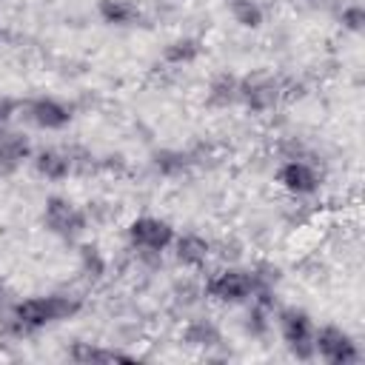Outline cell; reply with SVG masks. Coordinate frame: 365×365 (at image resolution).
I'll use <instances>...</instances> for the list:
<instances>
[{
	"label": "cell",
	"instance_id": "6da1fadb",
	"mask_svg": "<svg viewBox=\"0 0 365 365\" xmlns=\"http://www.w3.org/2000/svg\"><path fill=\"white\" fill-rule=\"evenodd\" d=\"M77 311H80V299L77 297H63V294L34 297V299L14 302L11 317H9V328H11V334H29V331H37V328H43L48 322L68 319Z\"/></svg>",
	"mask_w": 365,
	"mask_h": 365
},
{
	"label": "cell",
	"instance_id": "7a4b0ae2",
	"mask_svg": "<svg viewBox=\"0 0 365 365\" xmlns=\"http://www.w3.org/2000/svg\"><path fill=\"white\" fill-rule=\"evenodd\" d=\"M205 294L211 299H220V302H245V299H254L257 282H254V274L251 271L225 268V271L214 274L205 282Z\"/></svg>",
	"mask_w": 365,
	"mask_h": 365
},
{
	"label": "cell",
	"instance_id": "3957f363",
	"mask_svg": "<svg viewBox=\"0 0 365 365\" xmlns=\"http://www.w3.org/2000/svg\"><path fill=\"white\" fill-rule=\"evenodd\" d=\"M279 331L285 345L299 356V359H311L314 356V322L305 311L297 308H285L279 311Z\"/></svg>",
	"mask_w": 365,
	"mask_h": 365
},
{
	"label": "cell",
	"instance_id": "277c9868",
	"mask_svg": "<svg viewBox=\"0 0 365 365\" xmlns=\"http://www.w3.org/2000/svg\"><path fill=\"white\" fill-rule=\"evenodd\" d=\"M128 240L134 245L137 254H163L171 240H174V231L165 220H157V217H140L131 222L128 228Z\"/></svg>",
	"mask_w": 365,
	"mask_h": 365
},
{
	"label": "cell",
	"instance_id": "5b68a950",
	"mask_svg": "<svg viewBox=\"0 0 365 365\" xmlns=\"http://www.w3.org/2000/svg\"><path fill=\"white\" fill-rule=\"evenodd\" d=\"M43 222H46L48 231L63 234V237H77V234L86 231V214H83L74 202H68V200H63V197H51V200L46 202Z\"/></svg>",
	"mask_w": 365,
	"mask_h": 365
},
{
	"label": "cell",
	"instance_id": "8992f818",
	"mask_svg": "<svg viewBox=\"0 0 365 365\" xmlns=\"http://www.w3.org/2000/svg\"><path fill=\"white\" fill-rule=\"evenodd\" d=\"M314 354L328 359V362H354L356 359V345L342 328L322 325L319 331H314Z\"/></svg>",
	"mask_w": 365,
	"mask_h": 365
},
{
	"label": "cell",
	"instance_id": "52a82bcc",
	"mask_svg": "<svg viewBox=\"0 0 365 365\" xmlns=\"http://www.w3.org/2000/svg\"><path fill=\"white\" fill-rule=\"evenodd\" d=\"M240 97H242L251 108L268 111V108H274V106L279 103L282 86H279L274 77H268V74H254V77H248V80L240 83Z\"/></svg>",
	"mask_w": 365,
	"mask_h": 365
},
{
	"label": "cell",
	"instance_id": "ba28073f",
	"mask_svg": "<svg viewBox=\"0 0 365 365\" xmlns=\"http://www.w3.org/2000/svg\"><path fill=\"white\" fill-rule=\"evenodd\" d=\"M277 180H279V185H282L288 194H294V197L314 194L317 185H319V177H317L314 165H308L305 160H297V157L288 160V163L277 171Z\"/></svg>",
	"mask_w": 365,
	"mask_h": 365
},
{
	"label": "cell",
	"instance_id": "9c48e42d",
	"mask_svg": "<svg viewBox=\"0 0 365 365\" xmlns=\"http://www.w3.org/2000/svg\"><path fill=\"white\" fill-rule=\"evenodd\" d=\"M26 114H29V120H31L37 128H46V131H57V128H63V125L68 123V117H71L68 108H66L63 103L48 100V97L29 103V106H26Z\"/></svg>",
	"mask_w": 365,
	"mask_h": 365
},
{
	"label": "cell",
	"instance_id": "30bf717a",
	"mask_svg": "<svg viewBox=\"0 0 365 365\" xmlns=\"http://www.w3.org/2000/svg\"><path fill=\"white\" fill-rule=\"evenodd\" d=\"M171 248H174V259L185 268H200L208 254H211V245L197 237V234H182V237H174L171 240Z\"/></svg>",
	"mask_w": 365,
	"mask_h": 365
},
{
	"label": "cell",
	"instance_id": "8fae6325",
	"mask_svg": "<svg viewBox=\"0 0 365 365\" xmlns=\"http://www.w3.org/2000/svg\"><path fill=\"white\" fill-rule=\"evenodd\" d=\"M34 168L40 177L46 180H63L68 171H71V157L68 154H60V151H40L34 157Z\"/></svg>",
	"mask_w": 365,
	"mask_h": 365
},
{
	"label": "cell",
	"instance_id": "7c38bea8",
	"mask_svg": "<svg viewBox=\"0 0 365 365\" xmlns=\"http://www.w3.org/2000/svg\"><path fill=\"white\" fill-rule=\"evenodd\" d=\"M29 157V140L26 134H0V168H14L20 160Z\"/></svg>",
	"mask_w": 365,
	"mask_h": 365
},
{
	"label": "cell",
	"instance_id": "4fadbf2b",
	"mask_svg": "<svg viewBox=\"0 0 365 365\" xmlns=\"http://www.w3.org/2000/svg\"><path fill=\"white\" fill-rule=\"evenodd\" d=\"M100 14L106 23H114V26H128L131 20L140 17V11L128 0H100Z\"/></svg>",
	"mask_w": 365,
	"mask_h": 365
},
{
	"label": "cell",
	"instance_id": "5bb4252c",
	"mask_svg": "<svg viewBox=\"0 0 365 365\" xmlns=\"http://www.w3.org/2000/svg\"><path fill=\"white\" fill-rule=\"evenodd\" d=\"M185 339H188L191 345H202V348H208V345L220 342V331H217V325L208 322V319H194V322L185 328Z\"/></svg>",
	"mask_w": 365,
	"mask_h": 365
},
{
	"label": "cell",
	"instance_id": "9a60e30c",
	"mask_svg": "<svg viewBox=\"0 0 365 365\" xmlns=\"http://www.w3.org/2000/svg\"><path fill=\"white\" fill-rule=\"evenodd\" d=\"M237 97H240V80H234V77H228V74H222V77L214 80V86H211V103L228 106V103H234Z\"/></svg>",
	"mask_w": 365,
	"mask_h": 365
},
{
	"label": "cell",
	"instance_id": "2e32d148",
	"mask_svg": "<svg viewBox=\"0 0 365 365\" xmlns=\"http://www.w3.org/2000/svg\"><path fill=\"white\" fill-rule=\"evenodd\" d=\"M197 54H200V46H197L194 40H177V43L168 46L165 60H168V63H188V60H194Z\"/></svg>",
	"mask_w": 365,
	"mask_h": 365
},
{
	"label": "cell",
	"instance_id": "e0dca14e",
	"mask_svg": "<svg viewBox=\"0 0 365 365\" xmlns=\"http://www.w3.org/2000/svg\"><path fill=\"white\" fill-rule=\"evenodd\" d=\"M80 271L86 274V277H91V279H97L103 271H106V259L97 254V248H83L80 251Z\"/></svg>",
	"mask_w": 365,
	"mask_h": 365
},
{
	"label": "cell",
	"instance_id": "ac0fdd59",
	"mask_svg": "<svg viewBox=\"0 0 365 365\" xmlns=\"http://www.w3.org/2000/svg\"><path fill=\"white\" fill-rule=\"evenodd\" d=\"M231 9H234V17H237L242 26H259V20H262V11H259V6H257L254 0H240V3H234Z\"/></svg>",
	"mask_w": 365,
	"mask_h": 365
},
{
	"label": "cell",
	"instance_id": "d6986e66",
	"mask_svg": "<svg viewBox=\"0 0 365 365\" xmlns=\"http://www.w3.org/2000/svg\"><path fill=\"white\" fill-rule=\"evenodd\" d=\"M157 168L163 171V174H174V171H180L182 165H185V157L180 154V151H163V154H157Z\"/></svg>",
	"mask_w": 365,
	"mask_h": 365
},
{
	"label": "cell",
	"instance_id": "ffe728a7",
	"mask_svg": "<svg viewBox=\"0 0 365 365\" xmlns=\"http://www.w3.org/2000/svg\"><path fill=\"white\" fill-rule=\"evenodd\" d=\"M362 23H365V14H362V9H359V6H348V9H342V26H345V29L359 31V29H362Z\"/></svg>",
	"mask_w": 365,
	"mask_h": 365
},
{
	"label": "cell",
	"instance_id": "44dd1931",
	"mask_svg": "<svg viewBox=\"0 0 365 365\" xmlns=\"http://www.w3.org/2000/svg\"><path fill=\"white\" fill-rule=\"evenodd\" d=\"M14 111H17V103H14V100H9V97H0V123H6Z\"/></svg>",
	"mask_w": 365,
	"mask_h": 365
},
{
	"label": "cell",
	"instance_id": "7402d4cb",
	"mask_svg": "<svg viewBox=\"0 0 365 365\" xmlns=\"http://www.w3.org/2000/svg\"><path fill=\"white\" fill-rule=\"evenodd\" d=\"M6 294H9V291H6V285H0V308L6 305Z\"/></svg>",
	"mask_w": 365,
	"mask_h": 365
}]
</instances>
